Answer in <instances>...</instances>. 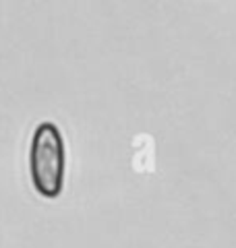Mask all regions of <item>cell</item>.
I'll return each instance as SVG.
<instances>
[{
	"label": "cell",
	"mask_w": 236,
	"mask_h": 248,
	"mask_svg": "<svg viewBox=\"0 0 236 248\" xmlns=\"http://www.w3.org/2000/svg\"><path fill=\"white\" fill-rule=\"evenodd\" d=\"M65 141L58 126L54 122L37 124L29 147V172L34 188L42 197H58L65 184Z\"/></svg>",
	"instance_id": "obj_1"
}]
</instances>
